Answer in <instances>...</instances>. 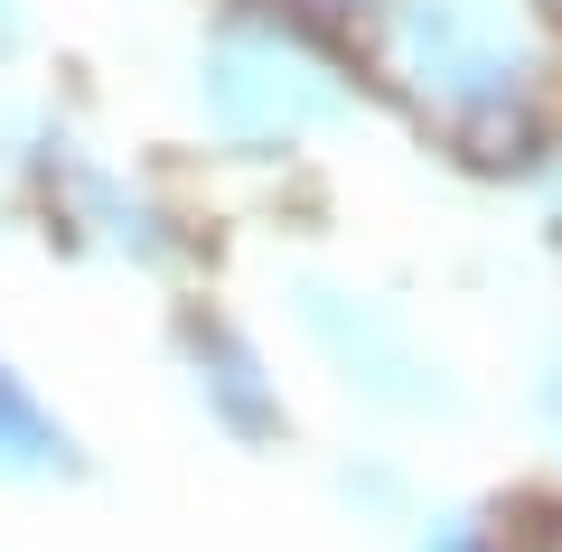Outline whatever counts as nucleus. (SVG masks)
Segmentation results:
<instances>
[{
  "instance_id": "nucleus-3",
  "label": "nucleus",
  "mask_w": 562,
  "mask_h": 552,
  "mask_svg": "<svg viewBox=\"0 0 562 552\" xmlns=\"http://www.w3.org/2000/svg\"><path fill=\"white\" fill-rule=\"evenodd\" d=\"M301 328L319 337V356L357 384L366 403H384V413H441V375H431V365L403 347V328H394V318H375L357 291L310 281V291H301Z\"/></svg>"
},
{
  "instance_id": "nucleus-5",
  "label": "nucleus",
  "mask_w": 562,
  "mask_h": 552,
  "mask_svg": "<svg viewBox=\"0 0 562 552\" xmlns=\"http://www.w3.org/2000/svg\"><path fill=\"white\" fill-rule=\"evenodd\" d=\"M94 477V450L66 421V403L0 347V496H66Z\"/></svg>"
},
{
  "instance_id": "nucleus-4",
  "label": "nucleus",
  "mask_w": 562,
  "mask_h": 552,
  "mask_svg": "<svg viewBox=\"0 0 562 552\" xmlns=\"http://www.w3.org/2000/svg\"><path fill=\"white\" fill-rule=\"evenodd\" d=\"M169 347H179V375H188V394H198V413L216 421V431H235V440H272L281 431L272 365H262V347L225 309H179Z\"/></svg>"
},
{
  "instance_id": "nucleus-1",
  "label": "nucleus",
  "mask_w": 562,
  "mask_h": 552,
  "mask_svg": "<svg viewBox=\"0 0 562 552\" xmlns=\"http://www.w3.org/2000/svg\"><path fill=\"white\" fill-rule=\"evenodd\" d=\"M20 225H38L47 244H66V254H85V262H122V272H169L179 244H188L179 216L150 198V178H132L122 159H103L85 132L47 159V178L20 198Z\"/></svg>"
},
{
  "instance_id": "nucleus-2",
  "label": "nucleus",
  "mask_w": 562,
  "mask_h": 552,
  "mask_svg": "<svg viewBox=\"0 0 562 552\" xmlns=\"http://www.w3.org/2000/svg\"><path fill=\"white\" fill-rule=\"evenodd\" d=\"M198 113L216 122L225 140H272L301 132V122L328 113V85L310 76L301 38L262 10H225L198 47Z\"/></svg>"
},
{
  "instance_id": "nucleus-6",
  "label": "nucleus",
  "mask_w": 562,
  "mask_h": 552,
  "mask_svg": "<svg viewBox=\"0 0 562 552\" xmlns=\"http://www.w3.org/2000/svg\"><path fill=\"white\" fill-rule=\"evenodd\" d=\"M29 47H38V10L29 0H0V66H20Z\"/></svg>"
},
{
  "instance_id": "nucleus-7",
  "label": "nucleus",
  "mask_w": 562,
  "mask_h": 552,
  "mask_svg": "<svg viewBox=\"0 0 562 552\" xmlns=\"http://www.w3.org/2000/svg\"><path fill=\"white\" fill-rule=\"evenodd\" d=\"M310 10H366V0H310Z\"/></svg>"
}]
</instances>
